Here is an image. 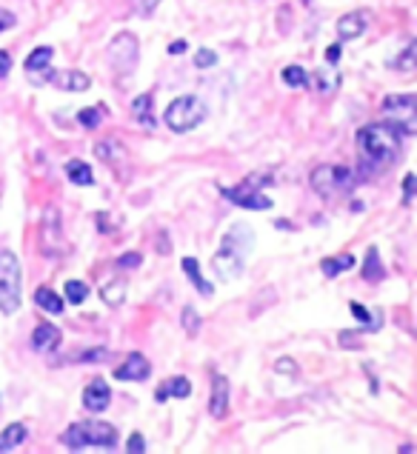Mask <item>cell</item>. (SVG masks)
Returning a JSON list of instances; mask_svg holds the SVG:
<instances>
[{"instance_id":"cell-1","label":"cell","mask_w":417,"mask_h":454,"mask_svg":"<svg viewBox=\"0 0 417 454\" xmlns=\"http://www.w3.org/2000/svg\"><path fill=\"white\" fill-rule=\"evenodd\" d=\"M357 155L366 175L383 172L400 155V131L386 120L363 126L357 131Z\"/></svg>"},{"instance_id":"cell-2","label":"cell","mask_w":417,"mask_h":454,"mask_svg":"<svg viewBox=\"0 0 417 454\" xmlns=\"http://www.w3.org/2000/svg\"><path fill=\"white\" fill-rule=\"evenodd\" d=\"M249 246H252V232H249V226H232L229 235L223 237L220 243V249L215 252L212 257V266L215 272L223 277V280H235L240 277L243 266H246V252H249Z\"/></svg>"},{"instance_id":"cell-3","label":"cell","mask_w":417,"mask_h":454,"mask_svg":"<svg viewBox=\"0 0 417 454\" xmlns=\"http://www.w3.org/2000/svg\"><path fill=\"white\" fill-rule=\"evenodd\" d=\"M63 443L69 448H89V446L111 448V446H118V429L103 420H83L63 431Z\"/></svg>"},{"instance_id":"cell-4","label":"cell","mask_w":417,"mask_h":454,"mask_svg":"<svg viewBox=\"0 0 417 454\" xmlns=\"http://www.w3.org/2000/svg\"><path fill=\"white\" fill-rule=\"evenodd\" d=\"M21 260L14 252L3 249L0 252V312L3 314H14L21 309Z\"/></svg>"},{"instance_id":"cell-5","label":"cell","mask_w":417,"mask_h":454,"mask_svg":"<svg viewBox=\"0 0 417 454\" xmlns=\"http://www.w3.org/2000/svg\"><path fill=\"white\" fill-rule=\"evenodd\" d=\"M208 115V109L206 103L197 98V94H180V98H175L172 103L166 106V126L172 129V131H189V129H195L206 120Z\"/></svg>"},{"instance_id":"cell-6","label":"cell","mask_w":417,"mask_h":454,"mask_svg":"<svg viewBox=\"0 0 417 454\" xmlns=\"http://www.w3.org/2000/svg\"><path fill=\"white\" fill-rule=\"evenodd\" d=\"M312 188L320 195V197H334L340 192H352L357 177L349 166H334V163H323V166H317L312 177H309Z\"/></svg>"},{"instance_id":"cell-7","label":"cell","mask_w":417,"mask_h":454,"mask_svg":"<svg viewBox=\"0 0 417 454\" xmlns=\"http://www.w3.org/2000/svg\"><path fill=\"white\" fill-rule=\"evenodd\" d=\"M386 123H392L400 135H414L417 131V98L414 94H392L383 100Z\"/></svg>"},{"instance_id":"cell-8","label":"cell","mask_w":417,"mask_h":454,"mask_svg":"<svg viewBox=\"0 0 417 454\" xmlns=\"http://www.w3.org/2000/svg\"><path fill=\"white\" fill-rule=\"evenodd\" d=\"M138 58H140V43H138V37L131 34V32H120L115 41H111L109 46V63L115 72L120 74H131L138 66Z\"/></svg>"},{"instance_id":"cell-9","label":"cell","mask_w":417,"mask_h":454,"mask_svg":"<svg viewBox=\"0 0 417 454\" xmlns=\"http://www.w3.org/2000/svg\"><path fill=\"white\" fill-rule=\"evenodd\" d=\"M263 186H266V183H255V177H249V180H243L235 188H223V195L229 197L235 206H243V209L266 212V209H272V197H266L260 192Z\"/></svg>"},{"instance_id":"cell-10","label":"cell","mask_w":417,"mask_h":454,"mask_svg":"<svg viewBox=\"0 0 417 454\" xmlns=\"http://www.w3.org/2000/svg\"><path fill=\"white\" fill-rule=\"evenodd\" d=\"M52 58H54L52 46H37L26 58V74H32L34 83H43V80L54 78V72H46V69H52Z\"/></svg>"},{"instance_id":"cell-11","label":"cell","mask_w":417,"mask_h":454,"mask_svg":"<svg viewBox=\"0 0 417 454\" xmlns=\"http://www.w3.org/2000/svg\"><path fill=\"white\" fill-rule=\"evenodd\" d=\"M369 21H372V14L366 9H357V12H349L343 14L337 21V34H340V41H354V37H360L366 29H369Z\"/></svg>"},{"instance_id":"cell-12","label":"cell","mask_w":417,"mask_h":454,"mask_svg":"<svg viewBox=\"0 0 417 454\" xmlns=\"http://www.w3.org/2000/svg\"><path fill=\"white\" fill-rule=\"evenodd\" d=\"M151 374V366H149V360L140 354V352H131L126 360H123V366H118L115 369V377L118 380H135V383H143L146 377Z\"/></svg>"},{"instance_id":"cell-13","label":"cell","mask_w":417,"mask_h":454,"mask_svg":"<svg viewBox=\"0 0 417 454\" xmlns=\"http://www.w3.org/2000/svg\"><path fill=\"white\" fill-rule=\"evenodd\" d=\"M229 380H226L223 374H215L212 377V397H208V411H212V418L223 420L226 411H229Z\"/></svg>"},{"instance_id":"cell-14","label":"cell","mask_w":417,"mask_h":454,"mask_svg":"<svg viewBox=\"0 0 417 454\" xmlns=\"http://www.w3.org/2000/svg\"><path fill=\"white\" fill-rule=\"evenodd\" d=\"M109 403H111V389L106 386V380H100V377L83 389V406L89 411H103V409H109Z\"/></svg>"},{"instance_id":"cell-15","label":"cell","mask_w":417,"mask_h":454,"mask_svg":"<svg viewBox=\"0 0 417 454\" xmlns=\"http://www.w3.org/2000/svg\"><path fill=\"white\" fill-rule=\"evenodd\" d=\"M61 329L52 326V323H41L34 332H32V349L34 352H52L61 346Z\"/></svg>"},{"instance_id":"cell-16","label":"cell","mask_w":417,"mask_h":454,"mask_svg":"<svg viewBox=\"0 0 417 454\" xmlns=\"http://www.w3.org/2000/svg\"><path fill=\"white\" fill-rule=\"evenodd\" d=\"M314 83H317V91L323 94V98H332V94L337 91V86H340V72L334 69V63H329V66H323L317 74H314Z\"/></svg>"},{"instance_id":"cell-17","label":"cell","mask_w":417,"mask_h":454,"mask_svg":"<svg viewBox=\"0 0 417 454\" xmlns=\"http://www.w3.org/2000/svg\"><path fill=\"white\" fill-rule=\"evenodd\" d=\"M354 266V257L346 252V255H334V257H323L320 260V272H323L326 277H337V274H343Z\"/></svg>"},{"instance_id":"cell-18","label":"cell","mask_w":417,"mask_h":454,"mask_svg":"<svg viewBox=\"0 0 417 454\" xmlns=\"http://www.w3.org/2000/svg\"><path fill=\"white\" fill-rule=\"evenodd\" d=\"M34 303L43 312H49V314H61L63 312V297L54 292V289H49V286H41V289L34 292Z\"/></svg>"},{"instance_id":"cell-19","label":"cell","mask_w":417,"mask_h":454,"mask_svg":"<svg viewBox=\"0 0 417 454\" xmlns=\"http://www.w3.org/2000/svg\"><path fill=\"white\" fill-rule=\"evenodd\" d=\"M26 426L23 423H12V426H6L3 431H0V451H12V448H17L23 440H26Z\"/></svg>"},{"instance_id":"cell-20","label":"cell","mask_w":417,"mask_h":454,"mask_svg":"<svg viewBox=\"0 0 417 454\" xmlns=\"http://www.w3.org/2000/svg\"><path fill=\"white\" fill-rule=\"evenodd\" d=\"M183 272L189 274V280L195 283V289H197L200 294L212 297L215 286H212V283H206V280H203V274H200V266H197V260H195V257H183Z\"/></svg>"},{"instance_id":"cell-21","label":"cell","mask_w":417,"mask_h":454,"mask_svg":"<svg viewBox=\"0 0 417 454\" xmlns=\"http://www.w3.org/2000/svg\"><path fill=\"white\" fill-rule=\"evenodd\" d=\"M192 394V383H189V377H172L169 383H163L160 386V391H158V400H166V397H189Z\"/></svg>"},{"instance_id":"cell-22","label":"cell","mask_w":417,"mask_h":454,"mask_svg":"<svg viewBox=\"0 0 417 454\" xmlns=\"http://www.w3.org/2000/svg\"><path fill=\"white\" fill-rule=\"evenodd\" d=\"M52 80H58V86L66 91H86L89 89V74H83L78 69H69L61 74V78H52Z\"/></svg>"},{"instance_id":"cell-23","label":"cell","mask_w":417,"mask_h":454,"mask_svg":"<svg viewBox=\"0 0 417 454\" xmlns=\"http://www.w3.org/2000/svg\"><path fill=\"white\" fill-rule=\"evenodd\" d=\"M383 274H386V269H383V263H381V252L369 249L366 252V260H363V280L377 283V280H383Z\"/></svg>"},{"instance_id":"cell-24","label":"cell","mask_w":417,"mask_h":454,"mask_svg":"<svg viewBox=\"0 0 417 454\" xmlns=\"http://www.w3.org/2000/svg\"><path fill=\"white\" fill-rule=\"evenodd\" d=\"M66 175H69L72 183H78V186H92V169L83 160H69L66 163Z\"/></svg>"},{"instance_id":"cell-25","label":"cell","mask_w":417,"mask_h":454,"mask_svg":"<svg viewBox=\"0 0 417 454\" xmlns=\"http://www.w3.org/2000/svg\"><path fill=\"white\" fill-rule=\"evenodd\" d=\"M123 294H126V283L118 277V280H111V283H106V286L100 289V297L109 303V306H120L123 303Z\"/></svg>"},{"instance_id":"cell-26","label":"cell","mask_w":417,"mask_h":454,"mask_svg":"<svg viewBox=\"0 0 417 454\" xmlns=\"http://www.w3.org/2000/svg\"><path fill=\"white\" fill-rule=\"evenodd\" d=\"M151 94H140V98H135V103H131V111H135V118L143 123V126H151Z\"/></svg>"},{"instance_id":"cell-27","label":"cell","mask_w":417,"mask_h":454,"mask_svg":"<svg viewBox=\"0 0 417 454\" xmlns=\"http://www.w3.org/2000/svg\"><path fill=\"white\" fill-rule=\"evenodd\" d=\"M63 292H66V300L74 303V306L89 297V286H86L83 280H66V289H63Z\"/></svg>"},{"instance_id":"cell-28","label":"cell","mask_w":417,"mask_h":454,"mask_svg":"<svg viewBox=\"0 0 417 454\" xmlns=\"http://www.w3.org/2000/svg\"><path fill=\"white\" fill-rule=\"evenodd\" d=\"M283 80H286L289 86H295V89H303V86H309V74L300 66H286L283 69Z\"/></svg>"},{"instance_id":"cell-29","label":"cell","mask_w":417,"mask_h":454,"mask_svg":"<svg viewBox=\"0 0 417 454\" xmlns=\"http://www.w3.org/2000/svg\"><path fill=\"white\" fill-rule=\"evenodd\" d=\"M392 66H394V69H400V72H411V69H414V43H409V46L403 49L400 58H394V61H392Z\"/></svg>"},{"instance_id":"cell-30","label":"cell","mask_w":417,"mask_h":454,"mask_svg":"<svg viewBox=\"0 0 417 454\" xmlns=\"http://www.w3.org/2000/svg\"><path fill=\"white\" fill-rule=\"evenodd\" d=\"M180 317H183V329H186L189 334H192V337H195V334L200 332V317H197V312H195L192 306H186Z\"/></svg>"},{"instance_id":"cell-31","label":"cell","mask_w":417,"mask_h":454,"mask_svg":"<svg viewBox=\"0 0 417 454\" xmlns=\"http://www.w3.org/2000/svg\"><path fill=\"white\" fill-rule=\"evenodd\" d=\"M78 120H81L86 129H94V126H100L103 111H100V109H94V106H89V109H83L81 115H78Z\"/></svg>"},{"instance_id":"cell-32","label":"cell","mask_w":417,"mask_h":454,"mask_svg":"<svg viewBox=\"0 0 417 454\" xmlns=\"http://www.w3.org/2000/svg\"><path fill=\"white\" fill-rule=\"evenodd\" d=\"M215 63H217V54L212 49H197V54H195V66L197 69H208V66H215Z\"/></svg>"},{"instance_id":"cell-33","label":"cell","mask_w":417,"mask_h":454,"mask_svg":"<svg viewBox=\"0 0 417 454\" xmlns=\"http://www.w3.org/2000/svg\"><path fill=\"white\" fill-rule=\"evenodd\" d=\"M158 6H160V0H131V9L138 14H151Z\"/></svg>"},{"instance_id":"cell-34","label":"cell","mask_w":417,"mask_h":454,"mask_svg":"<svg viewBox=\"0 0 417 454\" xmlns=\"http://www.w3.org/2000/svg\"><path fill=\"white\" fill-rule=\"evenodd\" d=\"M126 451H129V454L146 451V440H143V434H140V431H131V437H129V443H126Z\"/></svg>"},{"instance_id":"cell-35","label":"cell","mask_w":417,"mask_h":454,"mask_svg":"<svg viewBox=\"0 0 417 454\" xmlns=\"http://www.w3.org/2000/svg\"><path fill=\"white\" fill-rule=\"evenodd\" d=\"M352 314L357 317V320H363V323L366 326H372V329H377V323H372V314L363 309V306H360V303H352Z\"/></svg>"},{"instance_id":"cell-36","label":"cell","mask_w":417,"mask_h":454,"mask_svg":"<svg viewBox=\"0 0 417 454\" xmlns=\"http://www.w3.org/2000/svg\"><path fill=\"white\" fill-rule=\"evenodd\" d=\"M118 263H120V269H135V266H140V252H129Z\"/></svg>"},{"instance_id":"cell-37","label":"cell","mask_w":417,"mask_h":454,"mask_svg":"<svg viewBox=\"0 0 417 454\" xmlns=\"http://www.w3.org/2000/svg\"><path fill=\"white\" fill-rule=\"evenodd\" d=\"M340 346H343V349H360L357 332H340Z\"/></svg>"},{"instance_id":"cell-38","label":"cell","mask_w":417,"mask_h":454,"mask_svg":"<svg viewBox=\"0 0 417 454\" xmlns=\"http://www.w3.org/2000/svg\"><path fill=\"white\" fill-rule=\"evenodd\" d=\"M275 369L283 371V374H297V366H295L292 357H280V360L275 363Z\"/></svg>"},{"instance_id":"cell-39","label":"cell","mask_w":417,"mask_h":454,"mask_svg":"<svg viewBox=\"0 0 417 454\" xmlns=\"http://www.w3.org/2000/svg\"><path fill=\"white\" fill-rule=\"evenodd\" d=\"M14 26V14L9 9H0V32H6Z\"/></svg>"},{"instance_id":"cell-40","label":"cell","mask_w":417,"mask_h":454,"mask_svg":"<svg viewBox=\"0 0 417 454\" xmlns=\"http://www.w3.org/2000/svg\"><path fill=\"white\" fill-rule=\"evenodd\" d=\"M9 69H12V54L0 49V78H6Z\"/></svg>"},{"instance_id":"cell-41","label":"cell","mask_w":417,"mask_h":454,"mask_svg":"<svg viewBox=\"0 0 417 454\" xmlns=\"http://www.w3.org/2000/svg\"><path fill=\"white\" fill-rule=\"evenodd\" d=\"M403 188H406V197H403V203H409V200H411V195H414V175H406Z\"/></svg>"},{"instance_id":"cell-42","label":"cell","mask_w":417,"mask_h":454,"mask_svg":"<svg viewBox=\"0 0 417 454\" xmlns=\"http://www.w3.org/2000/svg\"><path fill=\"white\" fill-rule=\"evenodd\" d=\"M186 46H189L186 41H175L172 46H169V52H172V54H183V52H186Z\"/></svg>"},{"instance_id":"cell-43","label":"cell","mask_w":417,"mask_h":454,"mask_svg":"<svg viewBox=\"0 0 417 454\" xmlns=\"http://www.w3.org/2000/svg\"><path fill=\"white\" fill-rule=\"evenodd\" d=\"M326 58H329V63H337V58H340V43H334V46L329 49Z\"/></svg>"},{"instance_id":"cell-44","label":"cell","mask_w":417,"mask_h":454,"mask_svg":"<svg viewBox=\"0 0 417 454\" xmlns=\"http://www.w3.org/2000/svg\"><path fill=\"white\" fill-rule=\"evenodd\" d=\"M303 3H306V6H309V3H312V0H303Z\"/></svg>"}]
</instances>
